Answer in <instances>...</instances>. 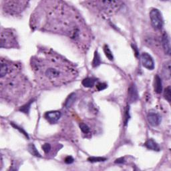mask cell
Masks as SVG:
<instances>
[{"label": "cell", "instance_id": "6da1fadb", "mask_svg": "<svg viewBox=\"0 0 171 171\" xmlns=\"http://www.w3.org/2000/svg\"><path fill=\"white\" fill-rule=\"evenodd\" d=\"M45 2V7H40L34 15H32L33 26L64 34L80 47L88 48L90 32L76 10L63 2Z\"/></svg>", "mask_w": 171, "mask_h": 171}, {"label": "cell", "instance_id": "7a4b0ae2", "mask_svg": "<svg viewBox=\"0 0 171 171\" xmlns=\"http://www.w3.org/2000/svg\"><path fill=\"white\" fill-rule=\"evenodd\" d=\"M31 66L37 80L44 86H59L73 81L78 76L70 62L49 51H43L33 56Z\"/></svg>", "mask_w": 171, "mask_h": 171}, {"label": "cell", "instance_id": "3957f363", "mask_svg": "<svg viewBox=\"0 0 171 171\" xmlns=\"http://www.w3.org/2000/svg\"><path fill=\"white\" fill-rule=\"evenodd\" d=\"M28 87V80L19 73L18 66L1 78V95L10 100L18 102L25 94Z\"/></svg>", "mask_w": 171, "mask_h": 171}, {"label": "cell", "instance_id": "277c9868", "mask_svg": "<svg viewBox=\"0 0 171 171\" xmlns=\"http://www.w3.org/2000/svg\"><path fill=\"white\" fill-rule=\"evenodd\" d=\"M96 4V7L100 11L107 14H113L119 10L122 6V2L120 1H99L93 2Z\"/></svg>", "mask_w": 171, "mask_h": 171}, {"label": "cell", "instance_id": "5b68a950", "mask_svg": "<svg viewBox=\"0 0 171 171\" xmlns=\"http://www.w3.org/2000/svg\"><path fill=\"white\" fill-rule=\"evenodd\" d=\"M15 34L10 29H4L1 33V48H16L18 46Z\"/></svg>", "mask_w": 171, "mask_h": 171}, {"label": "cell", "instance_id": "8992f818", "mask_svg": "<svg viewBox=\"0 0 171 171\" xmlns=\"http://www.w3.org/2000/svg\"><path fill=\"white\" fill-rule=\"evenodd\" d=\"M3 10L8 14L14 15L22 11L26 7L28 2L24 1H7L3 2Z\"/></svg>", "mask_w": 171, "mask_h": 171}, {"label": "cell", "instance_id": "52a82bcc", "mask_svg": "<svg viewBox=\"0 0 171 171\" xmlns=\"http://www.w3.org/2000/svg\"><path fill=\"white\" fill-rule=\"evenodd\" d=\"M150 18L152 27L156 29H161L163 27L164 21L162 14L157 9H152L150 12Z\"/></svg>", "mask_w": 171, "mask_h": 171}, {"label": "cell", "instance_id": "ba28073f", "mask_svg": "<svg viewBox=\"0 0 171 171\" xmlns=\"http://www.w3.org/2000/svg\"><path fill=\"white\" fill-rule=\"evenodd\" d=\"M141 60H142V66L148 70H152L155 68V62L153 58L150 54L147 52H143L141 55Z\"/></svg>", "mask_w": 171, "mask_h": 171}, {"label": "cell", "instance_id": "9c48e42d", "mask_svg": "<svg viewBox=\"0 0 171 171\" xmlns=\"http://www.w3.org/2000/svg\"><path fill=\"white\" fill-rule=\"evenodd\" d=\"M147 120L150 125L153 127H156L160 125L161 118L160 115L155 111H150L147 116Z\"/></svg>", "mask_w": 171, "mask_h": 171}, {"label": "cell", "instance_id": "30bf717a", "mask_svg": "<svg viewBox=\"0 0 171 171\" xmlns=\"http://www.w3.org/2000/svg\"><path fill=\"white\" fill-rule=\"evenodd\" d=\"M61 117V112L59 111H50L45 114V118L51 124L56 123Z\"/></svg>", "mask_w": 171, "mask_h": 171}, {"label": "cell", "instance_id": "8fae6325", "mask_svg": "<svg viewBox=\"0 0 171 171\" xmlns=\"http://www.w3.org/2000/svg\"><path fill=\"white\" fill-rule=\"evenodd\" d=\"M162 44L163 49L164 50V52L170 55V37L168 35V33H164L162 37Z\"/></svg>", "mask_w": 171, "mask_h": 171}, {"label": "cell", "instance_id": "7c38bea8", "mask_svg": "<svg viewBox=\"0 0 171 171\" xmlns=\"http://www.w3.org/2000/svg\"><path fill=\"white\" fill-rule=\"evenodd\" d=\"M154 89L157 94H160L162 91V80L159 75L155 76V81H154Z\"/></svg>", "mask_w": 171, "mask_h": 171}, {"label": "cell", "instance_id": "4fadbf2b", "mask_svg": "<svg viewBox=\"0 0 171 171\" xmlns=\"http://www.w3.org/2000/svg\"><path fill=\"white\" fill-rule=\"evenodd\" d=\"M128 96L132 102H134L138 98V92L135 85L133 84L128 89Z\"/></svg>", "mask_w": 171, "mask_h": 171}, {"label": "cell", "instance_id": "5bb4252c", "mask_svg": "<svg viewBox=\"0 0 171 171\" xmlns=\"http://www.w3.org/2000/svg\"><path fill=\"white\" fill-rule=\"evenodd\" d=\"M144 145H145V147H146L147 148H148L150 150H152V151H159L160 150L159 145H158L155 141L153 140L152 139L148 140L147 142H145Z\"/></svg>", "mask_w": 171, "mask_h": 171}, {"label": "cell", "instance_id": "9a60e30c", "mask_svg": "<svg viewBox=\"0 0 171 171\" xmlns=\"http://www.w3.org/2000/svg\"><path fill=\"white\" fill-rule=\"evenodd\" d=\"M162 74L166 79H170V62H166L162 68Z\"/></svg>", "mask_w": 171, "mask_h": 171}, {"label": "cell", "instance_id": "2e32d148", "mask_svg": "<svg viewBox=\"0 0 171 171\" xmlns=\"http://www.w3.org/2000/svg\"><path fill=\"white\" fill-rule=\"evenodd\" d=\"M96 79L94 78H86L82 80V85L86 88H92L95 85Z\"/></svg>", "mask_w": 171, "mask_h": 171}, {"label": "cell", "instance_id": "e0dca14e", "mask_svg": "<svg viewBox=\"0 0 171 171\" xmlns=\"http://www.w3.org/2000/svg\"><path fill=\"white\" fill-rule=\"evenodd\" d=\"M76 100V94L74 93H72L66 100L65 106L66 108H70L74 103V101Z\"/></svg>", "mask_w": 171, "mask_h": 171}, {"label": "cell", "instance_id": "ac0fdd59", "mask_svg": "<svg viewBox=\"0 0 171 171\" xmlns=\"http://www.w3.org/2000/svg\"><path fill=\"white\" fill-rule=\"evenodd\" d=\"M29 152H30L32 155L36 156H38V157H41L40 154L39 153V152L37 151V150L36 149V147L34 146L33 144H30L28 147Z\"/></svg>", "mask_w": 171, "mask_h": 171}, {"label": "cell", "instance_id": "d6986e66", "mask_svg": "<svg viewBox=\"0 0 171 171\" xmlns=\"http://www.w3.org/2000/svg\"><path fill=\"white\" fill-rule=\"evenodd\" d=\"M33 100H31L30 101H29L28 103L25 104V105L22 106L21 107V108L20 109V110L21 111V112H22L25 114H28L29 112V110H30V107H31V105L33 103Z\"/></svg>", "mask_w": 171, "mask_h": 171}, {"label": "cell", "instance_id": "ffe728a7", "mask_svg": "<svg viewBox=\"0 0 171 171\" xmlns=\"http://www.w3.org/2000/svg\"><path fill=\"white\" fill-rule=\"evenodd\" d=\"M104 52L106 55V56L108 58V59H109V60H110V61L113 60V59H114L113 54H112V52H111V50H110L108 46L105 45L104 46Z\"/></svg>", "mask_w": 171, "mask_h": 171}, {"label": "cell", "instance_id": "44dd1931", "mask_svg": "<svg viewBox=\"0 0 171 171\" xmlns=\"http://www.w3.org/2000/svg\"><path fill=\"white\" fill-rule=\"evenodd\" d=\"M101 64V59L100 56L98 52H95L94 56V59L92 62V66L93 67H97Z\"/></svg>", "mask_w": 171, "mask_h": 171}, {"label": "cell", "instance_id": "7402d4cb", "mask_svg": "<svg viewBox=\"0 0 171 171\" xmlns=\"http://www.w3.org/2000/svg\"><path fill=\"white\" fill-rule=\"evenodd\" d=\"M164 96L165 99L170 103L171 101V88H170V86L168 87H166V89L164 90Z\"/></svg>", "mask_w": 171, "mask_h": 171}, {"label": "cell", "instance_id": "603a6c76", "mask_svg": "<svg viewBox=\"0 0 171 171\" xmlns=\"http://www.w3.org/2000/svg\"><path fill=\"white\" fill-rule=\"evenodd\" d=\"M80 129L81 130H82L84 134H88L90 132V128L89 126L87 125H86V124L82 122V123H80Z\"/></svg>", "mask_w": 171, "mask_h": 171}, {"label": "cell", "instance_id": "cb8c5ba5", "mask_svg": "<svg viewBox=\"0 0 171 171\" xmlns=\"http://www.w3.org/2000/svg\"><path fill=\"white\" fill-rule=\"evenodd\" d=\"M88 161L91 162H98L101 161H105L106 160V158L103 157H90L88 158Z\"/></svg>", "mask_w": 171, "mask_h": 171}, {"label": "cell", "instance_id": "d4e9b609", "mask_svg": "<svg viewBox=\"0 0 171 171\" xmlns=\"http://www.w3.org/2000/svg\"><path fill=\"white\" fill-rule=\"evenodd\" d=\"M96 88L98 91H102L103 90H105L107 88V84L105 83H98L96 85Z\"/></svg>", "mask_w": 171, "mask_h": 171}, {"label": "cell", "instance_id": "484cf974", "mask_svg": "<svg viewBox=\"0 0 171 171\" xmlns=\"http://www.w3.org/2000/svg\"><path fill=\"white\" fill-rule=\"evenodd\" d=\"M42 149H43V151H44L45 153H46V154L49 153L51 151V145H50V144H49V143L44 144L42 146Z\"/></svg>", "mask_w": 171, "mask_h": 171}, {"label": "cell", "instance_id": "4316f807", "mask_svg": "<svg viewBox=\"0 0 171 171\" xmlns=\"http://www.w3.org/2000/svg\"><path fill=\"white\" fill-rule=\"evenodd\" d=\"M11 125H12L13 126H14V127L15 128V129H18V130H20V132H21V133H23V134H24L25 136H26V137H27L28 138H29L28 134L26 133V132H25V131L24 130H23V129H22V128H20V127H19L18 125H14V124H13L12 122H11Z\"/></svg>", "mask_w": 171, "mask_h": 171}, {"label": "cell", "instance_id": "83f0119b", "mask_svg": "<svg viewBox=\"0 0 171 171\" xmlns=\"http://www.w3.org/2000/svg\"><path fill=\"white\" fill-rule=\"evenodd\" d=\"M74 160V159L72 156H67L65 159V162L67 164H72Z\"/></svg>", "mask_w": 171, "mask_h": 171}, {"label": "cell", "instance_id": "f1b7e54d", "mask_svg": "<svg viewBox=\"0 0 171 171\" xmlns=\"http://www.w3.org/2000/svg\"><path fill=\"white\" fill-rule=\"evenodd\" d=\"M115 162H116V163H118V164H122V163H124V162H125V159H124V158H120V159L116 160Z\"/></svg>", "mask_w": 171, "mask_h": 171}]
</instances>
